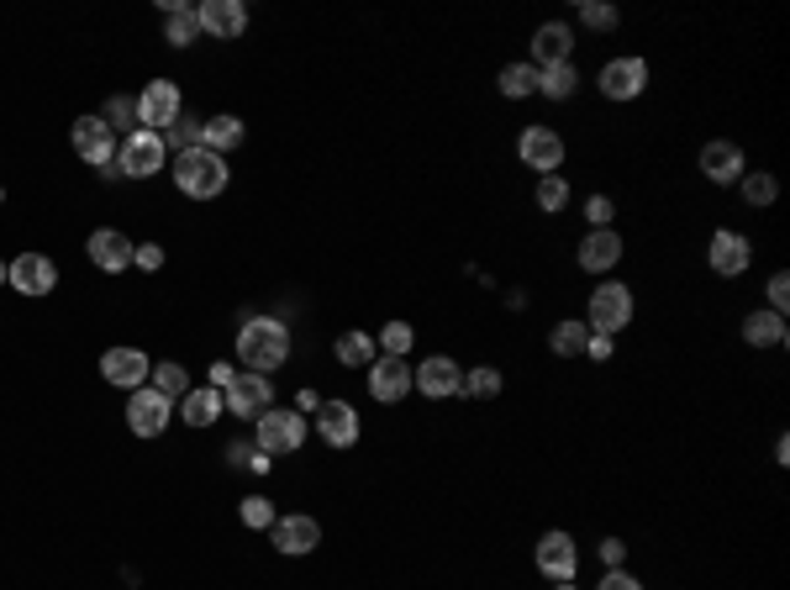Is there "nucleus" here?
Listing matches in <instances>:
<instances>
[{
	"label": "nucleus",
	"mask_w": 790,
	"mask_h": 590,
	"mask_svg": "<svg viewBox=\"0 0 790 590\" xmlns=\"http://www.w3.org/2000/svg\"><path fill=\"white\" fill-rule=\"evenodd\" d=\"M253 438H259V454H295L306 443V417L301 411H280L269 406L263 417H253Z\"/></svg>",
	"instance_id": "obj_4"
},
{
	"label": "nucleus",
	"mask_w": 790,
	"mask_h": 590,
	"mask_svg": "<svg viewBox=\"0 0 790 590\" xmlns=\"http://www.w3.org/2000/svg\"><path fill=\"white\" fill-rule=\"evenodd\" d=\"M585 343H590V327L575 322V317H569V322H558L549 332V349L558 353V359H575V353H585Z\"/></svg>",
	"instance_id": "obj_32"
},
{
	"label": "nucleus",
	"mask_w": 790,
	"mask_h": 590,
	"mask_svg": "<svg viewBox=\"0 0 790 590\" xmlns=\"http://www.w3.org/2000/svg\"><path fill=\"white\" fill-rule=\"evenodd\" d=\"M69 143H75V154L84 163H95V169H111L116 163V133L105 127L101 116H79L75 133H69ZM116 174V169H111Z\"/></svg>",
	"instance_id": "obj_8"
},
{
	"label": "nucleus",
	"mask_w": 790,
	"mask_h": 590,
	"mask_svg": "<svg viewBox=\"0 0 790 590\" xmlns=\"http://www.w3.org/2000/svg\"><path fill=\"white\" fill-rule=\"evenodd\" d=\"M316 432L327 449H353L359 443V411L348 401H321L316 406Z\"/></svg>",
	"instance_id": "obj_12"
},
{
	"label": "nucleus",
	"mask_w": 790,
	"mask_h": 590,
	"mask_svg": "<svg viewBox=\"0 0 790 590\" xmlns=\"http://www.w3.org/2000/svg\"><path fill=\"white\" fill-rule=\"evenodd\" d=\"M775 195H780V185H775V174H769V169L743 174V201H748V206H769Z\"/></svg>",
	"instance_id": "obj_36"
},
{
	"label": "nucleus",
	"mask_w": 790,
	"mask_h": 590,
	"mask_svg": "<svg viewBox=\"0 0 790 590\" xmlns=\"http://www.w3.org/2000/svg\"><path fill=\"white\" fill-rule=\"evenodd\" d=\"M786 306H790V274L780 269V274L769 280V311H780V317H786Z\"/></svg>",
	"instance_id": "obj_42"
},
{
	"label": "nucleus",
	"mask_w": 790,
	"mask_h": 590,
	"mask_svg": "<svg viewBox=\"0 0 790 590\" xmlns=\"http://www.w3.org/2000/svg\"><path fill=\"white\" fill-rule=\"evenodd\" d=\"M601 90L611 95V101H637L643 90H648V64L643 58H611L601 69Z\"/></svg>",
	"instance_id": "obj_13"
},
{
	"label": "nucleus",
	"mask_w": 790,
	"mask_h": 590,
	"mask_svg": "<svg viewBox=\"0 0 790 590\" xmlns=\"http://www.w3.org/2000/svg\"><path fill=\"white\" fill-rule=\"evenodd\" d=\"M148 379H154L158 396H169V401H184V390H190V375H184L180 364H158Z\"/></svg>",
	"instance_id": "obj_35"
},
{
	"label": "nucleus",
	"mask_w": 790,
	"mask_h": 590,
	"mask_svg": "<svg viewBox=\"0 0 790 590\" xmlns=\"http://www.w3.org/2000/svg\"><path fill=\"white\" fill-rule=\"evenodd\" d=\"M233 364H211V390H227V385H233Z\"/></svg>",
	"instance_id": "obj_47"
},
{
	"label": "nucleus",
	"mask_w": 790,
	"mask_h": 590,
	"mask_svg": "<svg viewBox=\"0 0 790 590\" xmlns=\"http://www.w3.org/2000/svg\"><path fill=\"white\" fill-rule=\"evenodd\" d=\"M0 285H11V264H0Z\"/></svg>",
	"instance_id": "obj_49"
},
{
	"label": "nucleus",
	"mask_w": 790,
	"mask_h": 590,
	"mask_svg": "<svg viewBox=\"0 0 790 590\" xmlns=\"http://www.w3.org/2000/svg\"><path fill=\"white\" fill-rule=\"evenodd\" d=\"M553 590H575V580H558V586H553Z\"/></svg>",
	"instance_id": "obj_50"
},
{
	"label": "nucleus",
	"mask_w": 790,
	"mask_h": 590,
	"mask_svg": "<svg viewBox=\"0 0 790 590\" xmlns=\"http://www.w3.org/2000/svg\"><path fill=\"white\" fill-rule=\"evenodd\" d=\"M163 148H201V122H190V116H180L169 133H163Z\"/></svg>",
	"instance_id": "obj_40"
},
{
	"label": "nucleus",
	"mask_w": 790,
	"mask_h": 590,
	"mask_svg": "<svg viewBox=\"0 0 790 590\" xmlns=\"http://www.w3.org/2000/svg\"><path fill=\"white\" fill-rule=\"evenodd\" d=\"M374 359H380V349H374L369 332H342L338 338V364H348V370H369Z\"/></svg>",
	"instance_id": "obj_30"
},
{
	"label": "nucleus",
	"mask_w": 790,
	"mask_h": 590,
	"mask_svg": "<svg viewBox=\"0 0 790 590\" xmlns=\"http://www.w3.org/2000/svg\"><path fill=\"white\" fill-rule=\"evenodd\" d=\"M601 559L611 564V569H622V559H628V543H622V537H606V543H601Z\"/></svg>",
	"instance_id": "obj_46"
},
{
	"label": "nucleus",
	"mask_w": 790,
	"mask_h": 590,
	"mask_svg": "<svg viewBox=\"0 0 790 590\" xmlns=\"http://www.w3.org/2000/svg\"><path fill=\"white\" fill-rule=\"evenodd\" d=\"M743 343L748 349H780L786 343V317L780 311H748L743 317Z\"/></svg>",
	"instance_id": "obj_26"
},
{
	"label": "nucleus",
	"mask_w": 790,
	"mask_h": 590,
	"mask_svg": "<svg viewBox=\"0 0 790 590\" xmlns=\"http://www.w3.org/2000/svg\"><path fill=\"white\" fill-rule=\"evenodd\" d=\"M411 390L421 396H432V401H443V396H459L464 390V370L453 364V359H421V370H411Z\"/></svg>",
	"instance_id": "obj_11"
},
{
	"label": "nucleus",
	"mask_w": 790,
	"mask_h": 590,
	"mask_svg": "<svg viewBox=\"0 0 790 590\" xmlns=\"http://www.w3.org/2000/svg\"><path fill=\"white\" fill-rule=\"evenodd\" d=\"M195 16H201V32H211V37H242L248 32L242 0H206V5H195Z\"/></svg>",
	"instance_id": "obj_20"
},
{
	"label": "nucleus",
	"mask_w": 790,
	"mask_h": 590,
	"mask_svg": "<svg viewBox=\"0 0 790 590\" xmlns=\"http://www.w3.org/2000/svg\"><path fill=\"white\" fill-rule=\"evenodd\" d=\"M227 411V401H222V390H184V401H180V417H184V428H211L216 417Z\"/></svg>",
	"instance_id": "obj_27"
},
{
	"label": "nucleus",
	"mask_w": 790,
	"mask_h": 590,
	"mask_svg": "<svg viewBox=\"0 0 790 590\" xmlns=\"http://www.w3.org/2000/svg\"><path fill=\"white\" fill-rule=\"evenodd\" d=\"M101 122L116 133V127H127V122H137V101H127V95H116V101H105Z\"/></svg>",
	"instance_id": "obj_41"
},
{
	"label": "nucleus",
	"mask_w": 790,
	"mask_h": 590,
	"mask_svg": "<svg viewBox=\"0 0 790 590\" xmlns=\"http://www.w3.org/2000/svg\"><path fill=\"white\" fill-rule=\"evenodd\" d=\"M632 322V291L628 285H601V291L590 295V332L596 338H611V332H622Z\"/></svg>",
	"instance_id": "obj_7"
},
{
	"label": "nucleus",
	"mask_w": 790,
	"mask_h": 590,
	"mask_svg": "<svg viewBox=\"0 0 790 590\" xmlns=\"http://www.w3.org/2000/svg\"><path fill=\"white\" fill-rule=\"evenodd\" d=\"M169 417H174V401L158 396L154 385H143V390L127 396V428L137 432V438H158V432L169 428Z\"/></svg>",
	"instance_id": "obj_9"
},
{
	"label": "nucleus",
	"mask_w": 790,
	"mask_h": 590,
	"mask_svg": "<svg viewBox=\"0 0 790 590\" xmlns=\"http://www.w3.org/2000/svg\"><path fill=\"white\" fill-rule=\"evenodd\" d=\"M579 22H585L590 32H611V27H617V5H601V0H585V5H579Z\"/></svg>",
	"instance_id": "obj_39"
},
{
	"label": "nucleus",
	"mask_w": 790,
	"mask_h": 590,
	"mask_svg": "<svg viewBox=\"0 0 790 590\" xmlns=\"http://www.w3.org/2000/svg\"><path fill=\"white\" fill-rule=\"evenodd\" d=\"M158 5H163V43H169V48L201 43V16H195V5H184V0H158Z\"/></svg>",
	"instance_id": "obj_24"
},
{
	"label": "nucleus",
	"mask_w": 790,
	"mask_h": 590,
	"mask_svg": "<svg viewBox=\"0 0 790 590\" xmlns=\"http://www.w3.org/2000/svg\"><path fill=\"white\" fill-rule=\"evenodd\" d=\"M169 159V148H163V137L148 133V127H132L122 143H116V174H127V180H148L158 174Z\"/></svg>",
	"instance_id": "obj_3"
},
{
	"label": "nucleus",
	"mask_w": 790,
	"mask_h": 590,
	"mask_svg": "<svg viewBox=\"0 0 790 590\" xmlns=\"http://www.w3.org/2000/svg\"><path fill=\"white\" fill-rule=\"evenodd\" d=\"M237 359L253 375H274L290 359V327L280 317H248L242 332H237Z\"/></svg>",
	"instance_id": "obj_1"
},
{
	"label": "nucleus",
	"mask_w": 790,
	"mask_h": 590,
	"mask_svg": "<svg viewBox=\"0 0 790 590\" xmlns=\"http://www.w3.org/2000/svg\"><path fill=\"white\" fill-rule=\"evenodd\" d=\"M84 253H90L105 274H122V269L132 264V242H127V232H116V227H95L90 242H84Z\"/></svg>",
	"instance_id": "obj_23"
},
{
	"label": "nucleus",
	"mask_w": 790,
	"mask_h": 590,
	"mask_svg": "<svg viewBox=\"0 0 790 590\" xmlns=\"http://www.w3.org/2000/svg\"><path fill=\"white\" fill-rule=\"evenodd\" d=\"M701 174H707L711 185L743 180V148H737V143H707V148H701Z\"/></svg>",
	"instance_id": "obj_25"
},
{
	"label": "nucleus",
	"mask_w": 790,
	"mask_h": 590,
	"mask_svg": "<svg viewBox=\"0 0 790 590\" xmlns=\"http://www.w3.org/2000/svg\"><path fill=\"white\" fill-rule=\"evenodd\" d=\"M500 95H506V101L538 95V69H532V64H506V69H500Z\"/></svg>",
	"instance_id": "obj_31"
},
{
	"label": "nucleus",
	"mask_w": 790,
	"mask_h": 590,
	"mask_svg": "<svg viewBox=\"0 0 790 590\" xmlns=\"http://www.w3.org/2000/svg\"><path fill=\"white\" fill-rule=\"evenodd\" d=\"M538 569L549 575L553 586H558V580H575V569H579L575 537L569 533H543L538 537Z\"/></svg>",
	"instance_id": "obj_18"
},
{
	"label": "nucleus",
	"mask_w": 790,
	"mask_h": 590,
	"mask_svg": "<svg viewBox=\"0 0 790 590\" xmlns=\"http://www.w3.org/2000/svg\"><path fill=\"white\" fill-rule=\"evenodd\" d=\"M596 590H643V586H637V575H632V569H606V580Z\"/></svg>",
	"instance_id": "obj_45"
},
{
	"label": "nucleus",
	"mask_w": 790,
	"mask_h": 590,
	"mask_svg": "<svg viewBox=\"0 0 790 590\" xmlns=\"http://www.w3.org/2000/svg\"><path fill=\"white\" fill-rule=\"evenodd\" d=\"M711 269H716V274H722V280H737V274H743V269L754 264V242L743 238V232H727V227H716V232H711Z\"/></svg>",
	"instance_id": "obj_16"
},
{
	"label": "nucleus",
	"mask_w": 790,
	"mask_h": 590,
	"mask_svg": "<svg viewBox=\"0 0 790 590\" xmlns=\"http://www.w3.org/2000/svg\"><path fill=\"white\" fill-rule=\"evenodd\" d=\"M184 116V101H180V84L174 80H154L143 84V95H137V122L148 127V133H169L174 122Z\"/></svg>",
	"instance_id": "obj_5"
},
{
	"label": "nucleus",
	"mask_w": 790,
	"mask_h": 590,
	"mask_svg": "<svg viewBox=\"0 0 790 590\" xmlns=\"http://www.w3.org/2000/svg\"><path fill=\"white\" fill-rule=\"evenodd\" d=\"M148 375H154V364H148V353L143 349H111L101 359V379L105 385H116V390H143L148 385Z\"/></svg>",
	"instance_id": "obj_10"
},
{
	"label": "nucleus",
	"mask_w": 790,
	"mask_h": 590,
	"mask_svg": "<svg viewBox=\"0 0 790 590\" xmlns=\"http://www.w3.org/2000/svg\"><path fill=\"white\" fill-rule=\"evenodd\" d=\"M564 201H569V185H564V174H543V180H538V206H543V212H564Z\"/></svg>",
	"instance_id": "obj_37"
},
{
	"label": "nucleus",
	"mask_w": 790,
	"mask_h": 590,
	"mask_svg": "<svg viewBox=\"0 0 790 590\" xmlns=\"http://www.w3.org/2000/svg\"><path fill=\"white\" fill-rule=\"evenodd\" d=\"M575 90H579L575 64H553V69H538V95H549V101H569Z\"/></svg>",
	"instance_id": "obj_29"
},
{
	"label": "nucleus",
	"mask_w": 790,
	"mask_h": 590,
	"mask_svg": "<svg viewBox=\"0 0 790 590\" xmlns=\"http://www.w3.org/2000/svg\"><path fill=\"white\" fill-rule=\"evenodd\" d=\"M369 396L385 406L406 401V396H411V364H406V359H374V364H369Z\"/></svg>",
	"instance_id": "obj_15"
},
{
	"label": "nucleus",
	"mask_w": 790,
	"mask_h": 590,
	"mask_svg": "<svg viewBox=\"0 0 790 590\" xmlns=\"http://www.w3.org/2000/svg\"><path fill=\"white\" fill-rule=\"evenodd\" d=\"M269 543H274L280 554H290V559H301V554H312L316 543H321V522H316V517H274Z\"/></svg>",
	"instance_id": "obj_14"
},
{
	"label": "nucleus",
	"mask_w": 790,
	"mask_h": 590,
	"mask_svg": "<svg viewBox=\"0 0 790 590\" xmlns=\"http://www.w3.org/2000/svg\"><path fill=\"white\" fill-rule=\"evenodd\" d=\"M611 201H606V195H590V201H585V222H590V227H606V222H611Z\"/></svg>",
	"instance_id": "obj_44"
},
{
	"label": "nucleus",
	"mask_w": 790,
	"mask_h": 590,
	"mask_svg": "<svg viewBox=\"0 0 790 590\" xmlns=\"http://www.w3.org/2000/svg\"><path fill=\"white\" fill-rule=\"evenodd\" d=\"M174 185L195 201H211L227 190V159H216L211 148H184V154H174Z\"/></svg>",
	"instance_id": "obj_2"
},
{
	"label": "nucleus",
	"mask_w": 790,
	"mask_h": 590,
	"mask_svg": "<svg viewBox=\"0 0 790 590\" xmlns=\"http://www.w3.org/2000/svg\"><path fill=\"white\" fill-rule=\"evenodd\" d=\"M237 517H242V527H253V533H269V527H274V507H269L263 496H248Z\"/></svg>",
	"instance_id": "obj_38"
},
{
	"label": "nucleus",
	"mask_w": 790,
	"mask_h": 590,
	"mask_svg": "<svg viewBox=\"0 0 790 590\" xmlns=\"http://www.w3.org/2000/svg\"><path fill=\"white\" fill-rule=\"evenodd\" d=\"M237 143H242V122H237L233 111H222V116L201 122V148H211L216 159H222V154H233Z\"/></svg>",
	"instance_id": "obj_28"
},
{
	"label": "nucleus",
	"mask_w": 790,
	"mask_h": 590,
	"mask_svg": "<svg viewBox=\"0 0 790 590\" xmlns=\"http://www.w3.org/2000/svg\"><path fill=\"white\" fill-rule=\"evenodd\" d=\"M575 259L585 274H606V269H617V259H622V238H617L611 227H590Z\"/></svg>",
	"instance_id": "obj_22"
},
{
	"label": "nucleus",
	"mask_w": 790,
	"mask_h": 590,
	"mask_svg": "<svg viewBox=\"0 0 790 590\" xmlns=\"http://www.w3.org/2000/svg\"><path fill=\"white\" fill-rule=\"evenodd\" d=\"M500 385H506V379H500L496 364H479V370H470V375H464V396L490 401V396H500Z\"/></svg>",
	"instance_id": "obj_34"
},
{
	"label": "nucleus",
	"mask_w": 790,
	"mask_h": 590,
	"mask_svg": "<svg viewBox=\"0 0 790 590\" xmlns=\"http://www.w3.org/2000/svg\"><path fill=\"white\" fill-rule=\"evenodd\" d=\"M222 401H227L233 417H248V422H253V417H263V411L274 406V379L242 370V375H233V385L222 390Z\"/></svg>",
	"instance_id": "obj_6"
},
{
	"label": "nucleus",
	"mask_w": 790,
	"mask_h": 590,
	"mask_svg": "<svg viewBox=\"0 0 790 590\" xmlns=\"http://www.w3.org/2000/svg\"><path fill=\"white\" fill-rule=\"evenodd\" d=\"M575 54V32L564 22H543L532 32V69H553V64H569Z\"/></svg>",
	"instance_id": "obj_21"
},
{
	"label": "nucleus",
	"mask_w": 790,
	"mask_h": 590,
	"mask_svg": "<svg viewBox=\"0 0 790 590\" xmlns=\"http://www.w3.org/2000/svg\"><path fill=\"white\" fill-rule=\"evenodd\" d=\"M53 285H58V264H53L48 253H16V259H11V291L48 295Z\"/></svg>",
	"instance_id": "obj_19"
},
{
	"label": "nucleus",
	"mask_w": 790,
	"mask_h": 590,
	"mask_svg": "<svg viewBox=\"0 0 790 590\" xmlns=\"http://www.w3.org/2000/svg\"><path fill=\"white\" fill-rule=\"evenodd\" d=\"M517 154H522L527 169H538V174H558V163H564V137L553 133V127H527L522 143H517Z\"/></svg>",
	"instance_id": "obj_17"
},
{
	"label": "nucleus",
	"mask_w": 790,
	"mask_h": 590,
	"mask_svg": "<svg viewBox=\"0 0 790 590\" xmlns=\"http://www.w3.org/2000/svg\"><path fill=\"white\" fill-rule=\"evenodd\" d=\"M132 264L137 269H163V248H158V242H137V248H132Z\"/></svg>",
	"instance_id": "obj_43"
},
{
	"label": "nucleus",
	"mask_w": 790,
	"mask_h": 590,
	"mask_svg": "<svg viewBox=\"0 0 790 590\" xmlns=\"http://www.w3.org/2000/svg\"><path fill=\"white\" fill-rule=\"evenodd\" d=\"M411 343H417L411 322H385V332L374 338V349H385V359H406V353H411Z\"/></svg>",
	"instance_id": "obj_33"
},
{
	"label": "nucleus",
	"mask_w": 790,
	"mask_h": 590,
	"mask_svg": "<svg viewBox=\"0 0 790 590\" xmlns=\"http://www.w3.org/2000/svg\"><path fill=\"white\" fill-rule=\"evenodd\" d=\"M585 353H590V359H611V338H590Z\"/></svg>",
	"instance_id": "obj_48"
}]
</instances>
